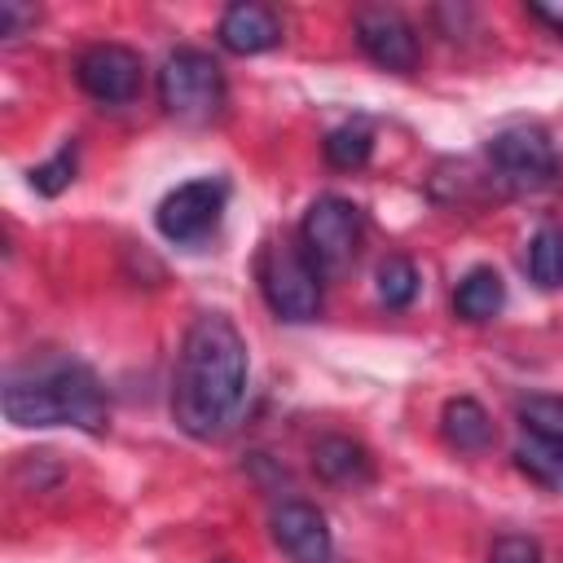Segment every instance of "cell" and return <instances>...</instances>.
I'll list each match as a JSON object with an SVG mask.
<instances>
[{"label":"cell","mask_w":563,"mask_h":563,"mask_svg":"<svg viewBox=\"0 0 563 563\" xmlns=\"http://www.w3.org/2000/svg\"><path fill=\"white\" fill-rule=\"evenodd\" d=\"M246 339L224 312H198L185 325L172 369V418L189 440H220L246 400Z\"/></svg>","instance_id":"1"},{"label":"cell","mask_w":563,"mask_h":563,"mask_svg":"<svg viewBox=\"0 0 563 563\" xmlns=\"http://www.w3.org/2000/svg\"><path fill=\"white\" fill-rule=\"evenodd\" d=\"M4 418L13 427H79L101 431L110 418L97 374L79 361H48L4 383Z\"/></svg>","instance_id":"2"},{"label":"cell","mask_w":563,"mask_h":563,"mask_svg":"<svg viewBox=\"0 0 563 563\" xmlns=\"http://www.w3.org/2000/svg\"><path fill=\"white\" fill-rule=\"evenodd\" d=\"M255 282L273 317L312 321L321 312V273L308 260L299 233H273L255 255Z\"/></svg>","instance_id":"3"},{"label":"cell","mask_w":563,"mask_h":563,"mask_svg":"<svg viewBox=\"0 0 563 563\" xmlns=\"http://www.w3.org/2000/svg\"><path fill=\"white\" fill-rule=\"evenodd\" d=\"M224 70L202 48H176L158 70V101L176 123H216L224 110Z\"/></svg>","instance_id":"4"},{"label":"cell","mask_w":563,"mask_h":563,"mask_svg":"<svg viewBox=\"0 0 563 563\" xmlns=\"http://www.w3.org/2000/svg\"><path fill=\"white\" fill-rule=\"evenodd\" d=\"M361 238H365V216H361L356 202H347L339 194H325L303 211L299 242H303V251H308V260L317 264L321 277L347 273L356 251H361Z\"/></svg>","instance_id":"5"},{"label":"cell","mask_w":563,"mask_h":563,"mask_svg":"<svg viewBox=\"0 0 563 563\" xmlns=\"http://www.w3.org/2000/svg\"><path fill=\"white\" fill-rule=\"evenodd\" d=\"M145 62L128 44H88L75 57V84L97 101V106H128L141 92Z\"/></svg>","instance_id":"6"},{"label":"cell","mask_w":563,"mask_h":563,"mask_svg":"<svg viewBox=\"0 0 563 563\" xmlns=\"http://www.w3.org/2000/svg\"><path fill=\"white\" fill-rule=\"evenodd\" d=\"M488 158L501 176H510L519 185H550L563 172V158H559L554 141L532 123H510V128L493 132Z\"/></svg>","instance_id":"7"},{"label":"cell","mask_w":563,"mask_h":563,"mask_svg":"<svg viewBox=\"0 0 563 563\" xmlns=\"http://www.w3.org/2000/svg\"><path fill=\"white\" fill-rule=\"evenodd\" d=\"M220 211H224V185L220 180H189V185H176L158 202L154 224L167 242L194 246L220 224Z\"/></svg>","instance_id":"8"},{"label":"cell","mask_w":563,"mask_h":563,"mask_svg":"<svg viewBox=\"0 0 563 563\" xmlns=\"http://www.w3.org/2000/svg\"><path fill=\"white\" fill-rule=\"evenodd\" d=\"M352 31H356L361 53H365L374 66H383V70H400V75L418 66V35H413V26H409L396 9H383V4H374V9H356Z\"/></svg>","instance_id":"9"},{"label":"cell","mask_w":563,"mask_h":563,"mask_svg":"<svg viewBox=\"0 0 563 563\" xmlns=\"http://www.w3.org/2000/svg\"><path fill=\"white\" fill-rule=\"evenodd\" d=\"M268 532L290 563H330V554H334L325 515L312 501H282L268 515Z\"/></svg>","instance_id":"10"},{"label":"cell","mask_w":563,"mask_h":563,"mask_svg":"<svg viewBox=\"0 0 563 563\" xmlns=\"http://www.w3.org/2000/svg\"><path fill=\"white\" fill-rule=\"evenodd\" d=\"M220 44L238 57H255L282 44V18L268 4H229L220 18Z\"/></svg>","instance_id":"11"},{"label":"cell","mask_w":563,"mask_h":563,"mask_svg":"<svg viewBox=\"0 0 563 563\" xmlns=\"http://www.w3.org/2000/svg\"><path fill=\"white\" fill-rule=\"evenodd\" d=\"M501 303H506V282H501V273L488 268V264L471 268V273L457 282V290H453V312H457L462 321H493V317L501 312Z\"/></svg>","instance_id":"12"},{"label":"cell","mask_w":563,"mask_h":563,"mask_svg":"<svg viewBox=\"0 0 563 563\" xmlns=\"http://www.w3.org/2000/svg\"><path fill=\"white\" fill-rule=\"evenodd\" d=\"M440 431H444V440H449L453 449H462V453H479V449L493 444V418H488L484 405L471 400V396H457V400L444 405Z\"/></svg>","instance_id":"13"},{"label":"cell","mask_w":563,"mask_h":563,"mask_svg":"<svg viewBox=\"0 0 563 563\" xmlns=\"http://www.w3.org/2000/svg\"><path fill=\"white\" fill-rule=\"evenodd\" d=\"M312 462H317V471H321L325 479H334V484L369 479V453H365L356 440H347V435H325V440H317Z\"/></svg>","instance_id":"14"},{"label":"cell","mask_w":563,"mask_h":563,"mask_svg":"<svg viewBox=\"0 0 563 563\" xmlns=\"http://www.w3.org/2000/svg\"><path fill=\"white\" fill-rule=\"evenodd\" d=\"M515 462H519V471H523L528 479H537L541 488L563 493V440H537V435H528V440L519 444Z\"/></svg>","instance_id":"15"},{"label":"cell","mask_w":563,"mask_h":563,"mask_svg":"<svg viewBox=\"0 0 563 563\" xmlns=\"http://www.w3.org/2000/svg\"><path fill=\"white\" fill-rule=\"evenodd\" d=\"M528 273L545 290L563 286V229L559 224H541L532 233V242H528Z\"/></svg>","instance_id":"16"},{"label":"cell","mask_w":563,"mask_h":563,"mask_svg":"<svg viewBox=\"0 0 563 563\" xmlns=\"http://www.w3.org/2000/svg\"><path fill=\"white\" fill-rule=\"evenodd\" d=\"M369 150H374V136H369V128H361V123H343V128H334V132L325 136V163L339 167V172L365 167V163H369Z\"/></svg>","instance_id":"17"},{"label":"cell","mask_w":563,"mask_h":563,"mask_svg":"<svg viewBox=\"0 0 563 563\" xmlns=\"http://www.w3.org/2000/svg\"><path fill=\"white\" fill-rule=\"evenodd\" d=\"M374 282H378V299H383L387 308H409L413 295H418V268H413V260H405V255H387V260L378 264Z\"/></svg>","instance_id":"18"},{"label":"cell","mask_w":563,"mask_h":563,"mask_svg":"<svg viewBox=\"0 0 563 563\" xmlns=\"http://www.w3.org/2000/svg\"><path fill=\"white\" fill-rule=\"evenodd\" d=\"M519 422L537 440H563V396H528V400H519Z\"/></svg>","instance_id":"19"},{"label":"cell","mask_w":563,"mask_h":563,"mask_svg":"<svg viewBox=\"0 0 563 563\" xmlns=\"http://www.w3.org/2000/svg\"><path fill=\"white\" fill-rule=\"evenodd\" d=\"M70 180H75V145H62L48 163H40V167L31 172V185H35L44 198H57Z\"/></svg>","instance_id":"20"},{"label":"cell","mask_w":563,"mask_h":563,"mask_svg":"<svg viewBox=\"0 0 563 563\" xmlns=\"http://www.w3.org/2000/svg\"><path fill=\"white\" fill-rule=\"evenodd\" d=\"M488 563H541V545H537L532 537L510 532V537H497V541H493Z\"/></svg>","instance_id":"21"},{"label":"cell","mask_w":563,"mask_h":563,"mask_svg":"<svg viewBox=\"0 0 563 563\" xmlns=\"http://www.w3.org/2000/svg\"><path fill=\"white\" fill-rule=\"evenodd\" d=\"M31 18H35V9H22V4L4 0V4H0V35H9V40H13V35L22 31V22H31Z\"/></svg>","instance_id":"22"},{"label":"cell","mask_w":563,"mask_h":563,"mask_svg":"<svg viewBox=\"0 0 563 563\" xmlns=\"http://www.w3.org/2000/svg\"><path fill=\"white\" fill-rule=\"evenodd\" d=\"M528 13H532L537 22H545L550 31H559V35H563V0H532V4H528Z\"/></svg>","instance_id":"23"}]
</instances>
